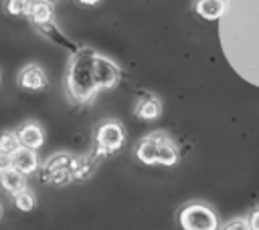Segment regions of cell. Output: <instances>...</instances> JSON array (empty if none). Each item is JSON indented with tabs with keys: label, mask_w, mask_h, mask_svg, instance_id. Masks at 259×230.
Returning a JSON list of instances; mask_svg holds the SVG:
<instances>
[{
	"label": "cell",
	"mask_w": 259,
	"mask_h": 230,
	"mask_svg": "<svg viewBox=\"0 0 259 230\" xmlns=\"http://www.w3.org/2000/svg\"><path fill=\"white\" fill-rule=\"evenodd\" d=\"M93 54L89 50H81L71 59V65L67 69V93L77 103H89L93 101L97 87L93 81Z\"/></svg>",
	"instance_id": "cell-1"
},
{
	"label": "cell",
	"mask_w": 259,
	"mask_h": 230,
	"mask_svg": "<svg viewBox=\"0 0 259 230\" xmlns=\"http://www.w3.org/2000/svg\"><path fill=\"white\" fill-rule=\"evenodd\" d=\"M125 141V129L119 121L115 119H105L99 121L93 129V157L91 159H101L117 151Z\"/></svg>",
	"instance_id": "cell-2"
},
{
	"label": "cell",
	"mask_w": 259,
	"mask_h": 230,
	"mask_svg": "<svg viewBox=\"0 0 259 230\" xmlns=\"http://www.w3.org/2000/svg\"><path fill=\"white\" fill-rule=\"evenodd\" d=\"M178 226L182 230H219L217 212L204 202H188L178 210Z\"/></svg>",
	"instance_id": "cell-3"
},
{
	"label": "cell",
	"mask_w": 259,
	"mask_h": 230,
	"mask_svg": "<svg viewBox=\"0 0 259 230\" xmlns=\"http://www.w3.org/2000/svg\"><path fill=\"white\" fill-rule=\"evenodd\" d=\"M71 159H73V155H69L65 151L51 155L42 163V176H45V180L51 182V184H57V186L71 182Z\"/></svg>",
	"instance_id": "cell-4"
},
{
	"label": "cell",
	"mask_w": 259,
	"mask_h": 230,
	"mask_svg": "<svg viewBox=\"0 0 259 230\" xmlns=\"http://www.w3.org/2000/svg\"><path fill=\"white\" fill-rule=\"evenodd\" d=\"M93 81L97 91L99 89H113L119 81V69L113 61L101 56V54H93Z\"/></svg>",
	"instance_id": "cell-5"
},
{
	"label": "cell",
	"mask_w": 259,
	"mask_h": 230,
	"mask_svg": "<svg viewBox=\"0 0 259 230\" xmlns=\"http://www.w3.org/2000/svg\"><path fill=\"white\" fill-rule=\"evenodd\" d=\"M16 83H18L20 89L36 93V91H45L49 87V77H47V73H45L42 67L30 63V65H26V67H22L18 71Z\"/></svg>",
	"instance_id": "cell-6"
},
{
	"label": "cell",
	"mask_w": 259,
	"mask_h": 230,
	"mask_svg": "<svg viewBox=\"0 0 259 230\" xmlns=\"http://www.w3.org/2000/svg\"><path fill=\"white\" fill-rule=\"evenodd\" d=\"M16 135H18V141L22 147L26 149H40L45 145V129L40 123L36 121H24L18 129H16Z\"/></svg>",
	"instance_id": "cell-7"
},
{
	"label": "cell",
	"mask_w": 259,
	"mask_h": 230,
	"mask_svg": "<svg viewBox=\"0 0 259 230\" xmlns=\"http://www.w3.org/2000/svg\"><path fill=\"white\" fill-rule=\"evenodd\" d=\"M53 14H55L53 0H30L26 18H28L30 24H34L36 28H42V26H47V24L53 22Z\"/></svg>",
	"instance_id": "cell-8"
},
{
	"label": "cell",
	"mask_w": 259,
	"mask_h": 230,
	"mask_svg": "<svg viewBox=\"0 0 259 230\" xmlns=\"http://www.w3.org/2000/svg\"><path fill=\"white\" fill-rule=\"evenodd\" d=\"M192 12L202 20H221L227 12V0H192Z\"/></svg>",
	"instance_id": "cell-9"
},
{
	"label": "cell",
	"mask_w": 259,
	"mask_h": 230,
	"mask_svg": "<svg viewBox=\"0 0 259 230\" xmlns=\"http://www.w3.org/2000/svg\"><path fill=\"white\" fill-rule=\"evenodd\" d=\"M158 139H160V131L148 133L146 137H142L134 149L136 159L144 165H156V149H158Z\"/></svg>",
	"instance_id": "cell-10"
},
{
	"label": "cell",
	"mask_w": 259,
	"mask_h": 230,
	"mask_svg": "<svg viewBox=\"0 0 259 230\" xmlns=\"http://www.w3.org/2000/svg\"><path fill=\"white\" fill-rule=\"evenodd\" d=\"M180 159V151L176 147V143L164 133L160 131V139H158V149H156V163L158 165H176Z\"/></svg>",
	"instance_id": "cell-11"
},
{
	"label": "cell",
	"mask_w": 259,
	"mask_h": 230,
	"mask_svg": "<svg viewBox=\"0 0 259 230\" xmlns=\"http://www.w3.org/2000/svg\"><path fill=\"white\" fill-rule=\"evenodd\" d=\"M134 113L142 121H156L162 115V101L156 95H144L138 99Z\"/></svg>",
	"instance_id": "cell-12"
},
{
	"label": "cell",
	"mask_w": 259,
	"mask_h": 230,
	"mask_svg": "<svg viewBox=\"0 0 259 230\" xmlns=\"http://www.w3.org/2000/svg\"><path fill=\"white\" fill-rule=\"evenodd\" d=\"M38 165H40L38 155H36V151H32V149L20 147V149L12 155V167H14L16 171H20L22 176L34 174V171L38 169Z\"/></svg>",
	"instance_id": "cell-13"
},
{
	"label": "cell",
	"mask_w": 259,
	"mask_h": 230,
	"mask_svg": "<svg viewBox=\"0 0 259 230\" xmlns=\"http://www.w3.org/2000/svg\"><path fill=\"white\" fill-rule=\"evenodd\" d=\"M0 188L4 192H8L10 196H14L22 188H26V176H22L20 171H16L14 167H10L6 171H0Z\"/></svg>",
	"instance_id": "cell-14"
},
{
	"label": "cell",
	"mask_w": 259,
	"mask_h": 230,
	"mask_svg": "<svg viewBox=\"0 0 259 230\" xmlns=\"http://www.w3.org/2000/svg\"><path fill=\"white\" fill-rule=\"evenodd\" d=\"M20 147H22V145H20V141H18L16 129H4V131H0V153L14 155Z\"/></svg>",
	"instance_id": "cell-15"
},
{
	"label": "cell",
	"mask_w": 259,
	"mask_h": 230,
	"mask_svg": "<svg viewBox=\"0 0 259 230\" xmlns=\"http://www.w3.org/2000/svg\"><path fill=\"white\" fill-rule=\"evenodd\" d=\"M12 204H14V208L20 210V212H30V210H34V206H36V196H34L28 188H22L20 192H16V194L12 196Z\"/></svg>",
	"instance_id": "cell-16"
},
{
	"label": "cell",
	"mask_w": 259,
	"mask_h": 230,
	"mask_svg": "<svg viewBox=\"0 0 259 230\" xmlns=\"http://www.w3.org/2000/svg\"><path fill=\"white\" fill-rule=\"evenodd\" d=\"M93 171L89 157H73L71 159V180H85Z\"/></svg>",
	"instance_id": "cell-17"
},
{
	"label": "cell",
	"mask_w": 259,
	"mask_h": 230,
	"mask_svg": "<svg viewBox=\"0 0 259 230\" xmlns=\"http://www.w3.org/2000/svg\"><path fill=\"white\" fill-rule=\"evenodd\" d=\"M30 0H4V12L10 16H26Z\"/></svg>",
	"instance_id": "cell-18"
},
{
	"label": "cell",
	"mask_w": 259,
	"mask_h": 230,
	"mask_svg": "<svg viewBox=\"0 0 259 230\" xmlns=\"http://www.w3.org/2000/svg\"><path fill=\"white\" fill-rule=\"evenodd\" d=\"M221 230H251L249 228V224H247V218H231V220H227L223 226H221Z\"/></svg>",
	"instance_id": "cell-19"
},
{
	"label": "cell",
	"mask_w": 259,
	"mask_h": 230,
	"mask_svg": "<svg viewBox=\"0 0 259 230\" xmlns=\"http://www.w3.org/2000/svg\"><path fill=\"white\" fill-rule=\"evenodd\" d=\"M247 224L251 230H259V208H253L247 216Z\"/></svg>",
	"instance_id": "cell-20"
},
{
	"label": "cell",
	"mask_w": 259,
	"mask_h": 230,
	"mask_svg": "<svg viewBox=\"0 0 259 230\" xmlns=\"http://www.w3.org/2000/svg\"><path fill=\"white\" fill-rule=\"evenodd\" d=\"M12 167V155H6V153H0V171H6Z\"/></svg>",
	"instance_id": "cell-21"
},
{
	"label": "cell",
	"mask_w": 259,
	"mask_h": 230,
	"mask_svg": "<svg viewBox=\"0 0 259 230\" xmlns=\"http://www.w3.org/2000/svg\"><path fill=\"white\" fill-rule=\"evenodd\" d=\"M81 6H97L101 0H77Z\"/></svg>",
	"instance_id": "cell-22"
},
{
	"label": "cell",
	"mask_w": 259,
	"mask_h": 230,
	"mask_svg": "<svg viewBox=\"0 0 259 230\" xmlns=\"http://www.w3.org/2000/svg\"><path fill=\"white\" fill-rule=\"evenodd\" d=\"M0 216H2V206H0Z\"/></svg>",
	"instance_id": "cell-23"
}]
</instances>
